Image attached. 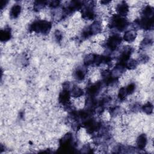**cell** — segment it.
Masks as SVG:
<instances>
[{
  "instance_id": "1",
  "label": "cell",
  "mask_w": 154,
  "mask_h": 154,
  "mask_svg": "<svg viewBox=\"0 0 154 154\" xmlns=\"http://www.w3.org/2000/svg\"><path fill=\"white\" fill-rule=\"evenodd\" d=\"M52 26L51 22L46 20H37L34 22L30 26V29L37 33L47 34Z\"/></svg>"
},
{
  "instance_id": "2",
  "label": "cell",
  "mask_w": 154,
  "mask_h": 154,
  "mask_svg": "<svg viewBox=\"0 0 154 154\" xmlns=\"http://www.w3.org/2000/svg\"><path fill=\"white\" fill-rule=\"evenodd\" d=\"M128 25L127 20L119 14L114 15L112 17V21L111 23V27H115L119 31H123Z\"/></svg>"
},
{
  "instance_id": "3",
  "label": "cell",
  "mask_w": 154,
  "mask_h": 154,
  "mask_svg": "<svg viewBox=\"0 0 154 154\" xmlns=\"http://www.w3.org/2000/svg\"><path fill=\"white\" fill-rule=\"evenodd\" d=\"M121 42L122 38L120 36L118 35H113L108 39L106 45L111 51H114L120 44Z\"/></svg>"
},
{
  "instance_id": "4",
  "label": "cell",
  "mask_w": 154,
  "mask_h": 154,
  "mask_svg": "<svg viewBox=\"0 0 154 154\" xmlns=\"http://www.w3.org/2000/svg\"><path fill=\"white\" fill-rule=\"evenodd\" d=\"M137 24L140 27L145 29H149L153 26V17H143L141 20L138 21Z\"/></svg>"
},
{
  "instance_id": "5",
  "label": "cell",
  "mask_w": 154,
  "mask_h": 154,
  "mask_svg": "<svg viewBox=\"0 0 154 154\" xmlns=\"http://www.w3.org/2000/svg\"><path fill=\"white\" fill-rule=\"evenodd\" d=\"M116 10L119 16H126L129 11V6L125 1H122L117 5Z\"/></svg>"
},
{
  "instance_id": "6",
  "label": "cell",
  "mask_w": 154,
  "mask_h": 154,
  "mask_svg": "<svg viewBox=\"0 0 154 154\" xmlns=\"http://www.w3.org/2000/svg\"><path fill=\"white\" fill-rule=\"evenodd\" d=\"M87 30L88 31L89 33L91 35H93V34H96L99 33L101 31V25L100 23L97 22L96 21L94 22H93L88 28Z\"/></svg>"
},
{
  "instance_id": "7",
  "label": "cell",
  "mask_w": 154,
  "mask_h": 154,
  "mask_svg": "<svg viewBox=\"0 0 154 154\" xmlns=\"http://www.w3.org/2000/svg\"><path fill=\"white\" fill-rule=\"evenodd\" d=\"M101 87V83L100 82H97L91 85L87 89V93L90 94V96H93L97 94Z\"/></svg>"
},
{
  "instance_id": "8",
  "label": "cell",
  "mask_w": 154,
  "mask_h": 154,
  "mask_svg": "<svg viewBox=\"0 0 154 154\" xmlns=\"http://www.w3.org/2000/svg\"><path fill=\"white\" fill-rule=\"evenodd\" d=\"M70 94L69 90L63 89V90L61 91V93L59 94V102L62 104H66L67 103L69 102L70 100Z\"/></svg>"
},
{
  "instance_id": "9",
  "label": "cell",
  "mask_w": 154,
  "mask_h": 154,
  "mask_svg": "<svg viewBox=\"0 0 154 154\" xmlns=\"http://www.w3.org/2000/svg\"><path fill=\"white\" fill-rule=\"evenodd\" d=\"M82 17L85 19L90 20L93 19L94 17V14L92 6H88L85 8H84L82 13Z\"/></svg>"
},
{
  "instance_id": "10",
  "label": "cell",
  "mask_w": 154,
  "mask_h": 154,
  "mask_svg": "<svg viewBox=\"0 0 154 154\" xmlns=\"http://www.w3.org/2000/svg\"><path fill=\"white\" fill-rule=\"evenodd\" d=\"M136 36H137L136 31L135 30L131 29L125 32L123 36V38L126 42H132L135 39Z\"/></svg>"
},
{
  "instance_id": "11",
  "label": "cell",
  "mask_w": 154,
  "mask_h": 154,
  "mask_svg": "<svg viewBox=\"0 0 154 154\" xmlns=\"http://www.w3.org/2000/svg\"><path fill=\"white\" fill-rule=\"evenodd\" d=\"M147 144V137L145 134L140 135L137 140V144L140 149H143Z\"/></svg>"
},
{
  "instance_id": "12",
  "label": "cell",
  "mask_w": 154,
  "mask_h": 154,
  "mask_svg": "<svg viewBox=\"0 0 154 154\" xmlns=\"http://www.w3.org/2000/svg\"><path fill=\"white\" fill-rule=\"evenodd\" d=\"M20 11H21V7L18 4L14 5L11 7L10 12V16L11 18L14 19L17 17L19 14L20 13Z\"/></svg>"
},
{
  "instance_id": "13",
  "label": "cell",
  "mask_w": 154,
  "mask_h": 154,
  "mask_svg": "<svg viewBox=\"0 0 154 154\" xmlns=\"http://www.w3.org/2000/svg\"><path fill=\"white\" fill-rule=\"evenodd\" d=\"M11 38V31L10 29H5L1 31L0 39L1 42H7Z\"/></svg>"
},
{
  "instance_id": "14",
  "label": "cell",
  "mask_w": 154,
  "mask_h": 154,
  "mask_svg": "<svg viewBox=\"0 0 154 154\" xmlns=\"http://www.w3.org/2000/svg\"><path fill=\"white\" fill-rule=\"evenodd\" d=\"M96 54H90L87 55L84 58V64L86 66H89L93 64H94L96 60Z\"/></svg>"
},
{
  "instance_id": "15",
  "label": "cell",
  "mask_w": 154,
  "mask_h": 154,
  "mask_svg": "<svg viewBox=\"0 0 154 154\" xmlns=\"http://www.w3.org/2000/svg\"><path fill=\"white\" fill-rule=\"evenodd\" d=\"M153 14V8L150 5H147L143 11L144 17H152Z\"/></svg>"
},
{
  "instance_id": "16",
  "label": "cell",
  "mask_w": 154,
  "mask_h": 154,
  "mask_svg": "<svg viewBox=\"0 0 154 154\" xmlns=\"http://www.w3.org/2000/svg\"><path fill=\"white\" fill-rule=\"evenodd\" d=\"M83 93H84L83 90L81 88L76 86L73 87L71 91V95L74 97H81L83 95Z\"/></svg>"
},
{
  "instance_id": "17",
  "label": "cell",
  "mask_w": 154,
  "mask_h": 154,
  "mask_svg": "<svg viewBox=\"0 0 154 154\" xmlns=\"http://www.w3.org/2000/svg\"><path fill=\"white\" fill-rule=\"evenodd\" d=\"M138 65V62L133 59L129 60L125 64V67L128 68L129 69H134Z\"/></svg>"
},
{
  "instance_id": "18",
  "label": "cell",
  "mask_w": 154,
  "mask_h": 154,
  "mask_svg": "<svg viewBox=\"0 0 154 154\" xmlns=\"http://www.w3.org/2000/svg\"><path fill=\"white\" fill-rule=\"evenodd\" d=\"M153 105L151 104L150 102L147 103L143 106V111L147 114H150L153 111Z\"/></svg>"
},
{
  "instance_id": "19",
  "label": "cell",
  "mask_w": 154,
  "mask_h": 154,
  "mask_svg": "<svg viewBox=\"0 0 154 154\" xmlns=\"http://www.w3.org/2000/svg\"><path fill=\"white\" fill-rule=\"evenodd\" d=\"M75 76L76 77V78L79 81H82L85 78V73L84 72L83 70H81V69H78L77 70L75 73Z\"/></svg>"
},
{
  "instance_id": "20",
  "label": "cell",
  "mask_w": 154,
  "mask_h": 154,
  "mask_svg": "<svg viewBox=\"0 0 154 154\" xmlns=\"http://www.w3.org/2000/svg\"><path fill=\"white\" fill-rule=\"evenodd\" d=\"M46 1H35L34 3V8L36 10H39L44 7V6L46 5Z\"/></svg>"
},
{
  "instance_id": "21",
  "label": "cell",
  "mask_w": 154,
  "mask_h": 154,
  "mask_svg": "<svg viewBox=\"0 0 154 154\" xmlns=\"http://www.w3.org/2000/svg\"><path fill=\"white\" fill-rule=\"evenodd\" d=\"M128 93L126 91V88L124 87H122L119 91V94H118V96L119 97L120 99L121 100H123L125 99L126 96H127Z\"/></svg>"
},
{
  "instance_id": "22",
  "label": "cell",
  "mask_w": 154,
  "mask_h": 154,
  "mask_svg": "<svg viewBox=\"0 0 154 154\" xmlns=\"http://www.w3.org/2000/svg\"><path fill=\"white\" fill-rule=\"evenodd\" d=\"M135 88V85L134 84H130L129 85H128L127 86V87L125 88H126V91L128 94H132L134 91Z\"/></svg>"
},
{
  "instance_id": "23",
  "label": "cell",
  "mask_w": 154,
  "mask_h": 154,
  "mask_svg": "<svg viewBox=\"0 0 154 154\" xmlns=\"http://www.w3.org/2000/svg\"><path fill=\"white\" fill-rule=\"evenodd\" d=\"M59 4H60V1H59L55 0V1H51V2H50V4H49V5H50V7H51L55 8V7H57V6H58Z\"/></svg>"
},
{
  "instance_id": "24",
  "label": "cell",
  "mask_w": 154,
  "mask_h": 154,
  "mask_svg": "<svg viewBox=\"0 0 154 154\" xmlns=\"http://www.w3.org/2000/svg\"><path fill=\"white\" fill-rule=\"evenodd\" d=\"M55 36L56 39H57L58 41H60V40H61L62 35H61V33L59 31H57L55 32Z\"/></svg>"
},
{
  "instance_id": "25",
  "label": "cell",
  "mask_w": 154,
  "mask_h": 154,
  "mask_svg": "<svg viewBox=\"0 0 154 154\" xmlns=\"http://www.w3.org/2000/svg\"><path fill=\"white\" fill-rule=\"evenodd\" d=\"M7 2H8L7 1H1V9L3 8V7H4V5H5Z\"/></svg>"
}]
</instances>
